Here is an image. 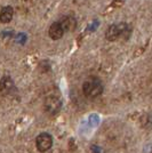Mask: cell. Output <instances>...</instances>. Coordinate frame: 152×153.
I'll return each instance as SVG.
<instances>
[{
  "label": "cell",
  "instance_id": "obj_6",
  "mask_svg": "<svg viewBox=\"0 0 152 153\" xmlns=\"http://www.w3.org/2000/svg\"><path fill=\"white\" fill-rule=\"evenodd\" d=\"M65 33L63 30V27L61 25V23L56 21L54 22L51 26H49V30H48V36L51 40H60V39L63 37V34Z\"/></svg>",
  "mask_w": 152,
  "mask_h": 153
},
{
  "label": "cell",
  "instance_id": "obj_2",
  "mask_svg": "<svg viewBox=\"0 0 152 153\" xmlns=\"http://www.w3.org/2000/svg\"><path fill=\"white\" fill-rule=\"evenodd\" d=\"M44 108H45V111L48 114L51 115L57 114L61 111V108H62V100H61V97L58 95H56V94L48 95L45 98Z\"/></svg>",
  "mask_w": 152,
  "mask_h": 153
},
{
  "label": "cell",
  "instance_id": "obj_5",
  "mask_svg": "<svg viewBox=\"0 0 152 153\" xmlns=\"http://www.w3.org/2000/svg\"><path fill=\"white\" fill-rule=\"evenodd\" d=\"M15 88L13 79L9 76H5L0 80V94L4 96L9 95Z\"/></svg>",
  "mask_w": 152,
  "mask_h": 153
},
{
  "label": "cell",
  "instance_id": "obj_7",
  "mask_svg": "<svg viewBox=\"0 0 152 153\" xmlns=\"http://www.w3.org/2000/svg\"><path fill=\"white\" fill-rule=\"evenodd\" d=\"M61 23V25L63 27L64 32H73L77 27V21L73 16L71 15H66L63 16L62 19L58 21Z\"/></svg>",
  "mask_w": 152,
  "mask_h": 153
},
{
  "label": "cell",
  "instance_id": "obj_4",
  "mask_svg": "<svg viewBox=\"0 0 152 153\" xmlns=\"http://www.w3.org/2000/svg\"><path fill=\"white\" fill-rule=\"evenodd\" d=\"M36 145L40 152H46L53 145V137L48 133H41L36 138Z\"/></svg>",
  "mask_w": 152,
  "mask_h": 153
},
{
  "label": "cell",
  "instance_id": "obj_8",
  "mask_svg": "<svg viewBox=\"0 0 152 153\" xmlns=\"http://www.w3.org/2000/svg\"><path fill=\"white\" fill-rule=\"evenodd\" d=\"M13 16H14L13 7L6 6L4 7V8H1V10H0V22L1 23H4V24L9 23L13 19Z\"/></svg>",
  "mask_w": 152,
  "mask_h": 153
},
{
  "label": "cell",
  "instance_id": "obj_3",
  "mask_svg": "<svg viewBox=\"0 0 152 153\" xmlns=\"http://www.w3.org/2000/svg\"><path fill=\"white\" fill-rule=\"evenodd\" d=\"M127 31V24L121 22L118 24H112L109 26L108 31L105 33V38L109 41H115L118 39L122 37L125 34V32Z\"/></svg>",
  "mask_w": 152,
  "mask_h": 153
},
{
  "label": "cell",
  "instance_id": "obj_1",
  "mask_svg": "<svg viewBox=\"0 0 152 153\" xmlns=\"http://www.w3.org/2000/svg\"><path fill=\"white\" fill-rule=\"evenodd\" d=\"M83 93L87 98H96L103 93V83L97 76H89L83 85Z\"/></svg>",
  "mask_w": 152,
  "mask_h": 153
}]
</instances>
